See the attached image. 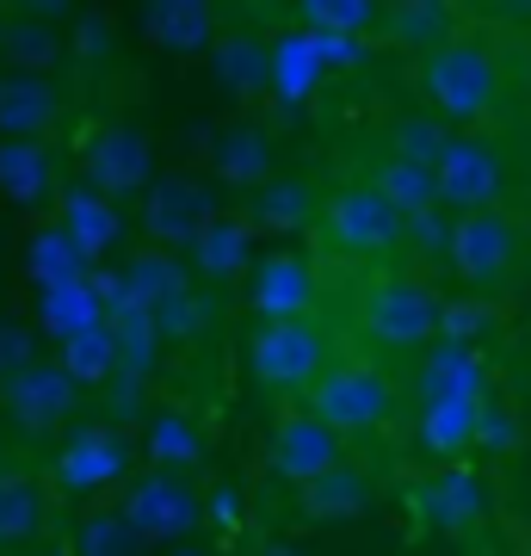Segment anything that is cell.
Instances as JSON below:
<instances>
[{"label": "cell", "instance_id": "obj_1", "mask_svg": "<svg viewBox=\"0 0 531 556\" xmlns=\"http://www.w3.org/2000/svg\"><path fill=\"white\" fill-rule=\"evenodd\" d=\"M414 80H420V100L433 105V118L457 124L464 137H470L476 124H489L501 112V100H507V68L470 31H457L439 50H427V56L414 62Z\"/></svg>", "mask_w": 531, "mask_h": 556}, {"label": "cell", "instance_id": "obj_2", "mask_svg": "<svg viewBox=\"0 0 531 556\" xmlns=\"http://www.w3.org/2000/svg\"><path fill=\"white\" fill-rule=\"evenodd\" d=\"M303 408L353 452V445L377 439L395 415H402V383H395V371L371 353H334V365L315 378Z\"/></svg>", "mask_w": 531, "mask_h": 556}, {"label": "cell", "instance_id": "obj_3", "mask_svg": "<svg viewBox=\"0 0 531 556\" xmlns=\"http://www.w3.org/2000/svg\"><path fill=\"white\" fill-rule=\"evenodd\" d=\"M334 334L321 316H291V321H254L248 328V378L266 402L303 408V396L315 390V378L334 365Z\"/></svg>", "mask_w": 531, "mask_h": 556}, {"label": "cell", "instance_id": "obj_4", "mask_svg": "<svg viewBox=\"0 0 531 556\" xmlns=\"http://www.w3.org/2000/svg\"><path fill=\"white\" fill-rule=\"evenodd\" d=\"M439 309H445V298L420 273H402V266H377L358 285V334L383 358L427 353L439 340Z\"/></svg>", "mask_w": 531, "mask_h": 556}, {"label": "cell", "instance_id": "obj_5", "mask_svg": "<svg viewBox=\"0 0 531 556\" xmlns=\"http://www.w3.org/2000/svg\"><path fill=\"white\" fill-rule=\"evenodd\" d=\"M445 260L452 273L464 278V291L476 298H501L526 278L531 260V229L513 204H494V211H464L445 229Z\"/></svg>", "mask_w": 531, "mask_h": 556}, {"label": "cell", "instance_id": "obj_6", "mask_svg": "<svg viewBox=\"0 0 531 556\" xmlns=\"http://www.w3.org/2000/svg\"><path fill=\"white\" fill-rule=\"evenodd\" d=\"M315 241L346 266H390L402 254V211L365 179H340L315 204Z\"/></svg>", "mask_w": 531, "mask_h": 556}, {"label": "cell", "instance_id": "obj_7", "mask_svg": "<svg viewBox=\"0 0 531 556\" xmlns=\"http://www.w3.org/2000/svg\"><path fill=\"white\" fill-rule=\"evenodd\" d=\"M513 186L519 179H513L507 149H494L489 137H445V149L433 161V192H439V204H452V217L507 204Z\"/></svg>", "mask_w": 531, "mask_h": 556}, {"label": "cell", "instance_id": "obj_8", "mask_svg": "<svg viewBox=\"0 0 531 556\" xmlns=\"http://www.w3.org/2000/svg\"><path fill=\"white\" fill-rule=\"evenodd\" d=\"M340 457H346V445H340L321 420L309 415V408H285V415L273 420V439H266V464H273V477L285 482V489H309L315 477H328Z\"/></svg>", "mask_w": 531, "mask_h": 556}, {"label": "cell", "instance_id": "obj_9", "mask_svg": "<svg viewBox=\"0 0 531 556\" xmlns=\"http://www.w3.org/2000/svg\"><path fill=\"white\" fill-rule=\"evenodd\" d=\"M248 303H254L260 321L315 316V266L303 254H266L248 273Z\"/></svg>", "mask_w": 531, "mask_h": 556}, {"label": "cell", "instance_id": "obj_10", "mask_svg": "<svg viewBox=\"0 0 531 556\" xmlns=\"http://www.w3.org/2000/svg\"><path fill=\"white\" fill-rule=\"evenodd\" d=\"M377 501V470L365 464V457H340L328 477H315L303 495H296V507H303V519H315V526H340V519H358L371 514Z\"/></svg>", "mask_w": 531, "mask_h": 556}, {"label": "cell", "instance_id": "obj_11", "mask_svg": "<svg viewBox=\"0 0 531 556\" xmlns=\"http://www.w3.org/2000/svg\"><path fill=\"white\" fill-rule=\"evenodd\" d=\"M476 415H482V402L470 396H433L414 420V439H420V452L427 457H464L476 445Z\"/></svg>", "mask_w": 531, "mask_h": 556}, {"label": "cell", "instance_id": "obj_12", "mask_svg": "<svg viewBox=\"0 0 531 556\" xmlns=\"http://www.w3.org/2000/svg\"><path fill=\"white\" fill-rule=\"evenodd\" d=\"M43 519H50V501L38 482L0 470V551H31L43 538Z\"/></svg>", "mask_w": 531, "mask_h": 556}, {"label": "cell", "instance_id": "obj_13", "mask_svg": "<svg viewBox=\"0 0 531 556\" xmlns=\"http://www.w3.org/2000/svg\"><path fill=\"white\" fill-rule=\"evenodd\" d=\"M365 186H377L383 199L402 211V217H420V211H433L439 192H433V167H420V161H402V155H377L371 174H358Z\"/></svg>", "mask_w": 531, "mask_h": 556}, {"label": "cell", "instance_id": "obj_14", "mask_svg": "<svg viewBox=\"0 0 531 556\" xmlns=\"http://www.w3.org/2000/svg\"><path fill=\"white\" fill-rule=\"evenodd\" d=\"M377 20L390 25V38L402 43V50H414V62L427 56V50H439L445 38H457L452 7H439V0H414V7H390V13H377Z\"/></svg>", "mask_w": 531, "mask_h": 556}, {"label": "cell", "instance_id": "obj_15", "mask_svg": "<svg viewBox=\"0 0 531 556\" xmlns=\"http://www.w3.org/2000/svg\"><path fill=\"white\" fill-rule=\"evenodd\" d=\"M118 470H124V445L112 433L75 439V445L62 452V464H56L62 489H99V482H118Z\"/></svg>", "mask_w": 531, "mask_h": 556}, {"label": "cell", "instance_id": "obj_16", "mask_svg": "<svg viewBox=\"0 0 531 556\" xmlns=\"http://www.w3.org/2000/svg\"><path fill=\"white\" fill-rule=\"evenodd\" d=\"M427 507H433L439 526H470L482 514V482H476L470 464H445L433 477V489H427Z\"/></svg>", "mask_w": 531, "mask_h": 556}, {"label": "cell", "instance_id": "obj_17", "mask_svg": "<svg viewBox=\"0 0 531 556\" xmlns=\"http://www.w3.org/2000/svg\"><path fill=\"white\" fill-rule=\"evenodd\" d=\"M439 149H445V130H439L433 118H395V142H390V155L420 161V167H433Z\"/></svg>", "mask_w": 531, "mask_h": 556}, {"label": "cell", "instance_id": "obj_18", "mask_svg": "<svg viewBox=\"0 0 531 556\" xmlns=\"http://www.w3.org/2000/svg\"><path fill=\"white\" fill-rule=\"evenodd\" d=\"M303 20L309 25H377V7H303Z\"/></svg>", "mask_w": 531, "mask_h": 556}, {"label": "cell", "instance_id": "obj_19", "mask_svg": "<svg viewBox=\"0 0 531 556\" xmlns=\"http://www.w3.org/2000/svg\"><path fill=\"white\" fill-rule=\"evenodd\" d=\"M296 204V186L285 179V199H260V217H278V211H291Z\"/></svg>", "mask_w": 531, "mask_h": 556}, {"label": "cell", "instance_id": "obj_20", "mask_svg": "<svg viewBox=\"0 0 531 556\" xmlns=\"http://www.w3.org/2000/svg\"><path fill=\"white\" fill-rule=\"evenodd\" d=\"M266 556H303L296 544H266Z\"/></svg>", "mask_w": 531, "mask_h": 556}]
</instances>
